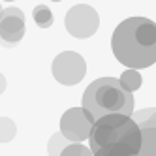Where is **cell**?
<instances>
[{
  "label": "cell",
  "mask_w": 156,
  "mask_h": 156,
  "mask_svg": "<svg viewBox=\"0 0 156 156\" xmlns=\"http://www.w3.org/2000/svg\"><path fill=\"white\" fill-rule=\"evenodd\" d=\"M15 132H17L15 130V122L12 119H8V117H2V143L12 141Z\"/></svg>",
  "instance_id": "cell-12"
},
{
  "label": "cell",
  "mask_w": 156,
  "mask_h": 156,
  "mask_svg": "<svg viewBox=\"0 0 156 156\" xmlns=\"http://www.w3.org/2000/svg\"><path fill=\"white\" fill-rule=\"evenodd\" d=\"M2 43L15 45L25 36V13L19 8H4L2 9V23H0Z\"/></svg>",
  "instance_id": "cell-7"
},
{
  "label": "cell",
  "mask_w": 156,
  "mask_h": 156,
  "mask_svg": "<svg viewBox=\"0 0 156 156\" xmlns=\"http://www.w3.org/2000/svg\"><path fill=\"white\" fill-rule=\"evenodd\" d=\"M53 77L64 87H73L87 75V62L79 53L62 51L53 60Z\"/></svg>",
  "instance_id": "cell-5"
},
{
  "label": "cell",
  "mask_w": 156,
  "mask_h": 156,
  "mask_svg": "<svg viewBox=\"0 0 156 156\" xmlns=\"http://www.w3.org/2000/svg\"><path fill=\"white\" fill-rule=\"evenodd\" d=\"M64 25L68 34L77 40H87L96 34L100 28V15L98 12L88 4H75L68 9L64 17Z\"/></svg>",
  "instance_id": "cell-4"
},
{
  "label": "cell",
  "mask_w": 156,
  "mask_h": 156,
  "mask_svg": "<svg viewBox=\"0 0 156 156\" xmlns=\"http://www.w3.org/2000/svg\"><path fill=\"white\" fill-rule=\"evenodd\" d=\"M119 79H120L122 87H124L126 90H130L132 94H133V92H136L137 88L143 85V77H141L139 70H132V68H128V70L122 72V75L119 77Z\"/></svg>",
  "instance_id": "cell-8"
},
{
  "label": "cell",
  "mask_w": 156,
  "mask_h": 156,
  "mask_svg": "<svg viewBox=\"0 0 156 156\" xmlns=\"http://www.w3.org/2000/svg\"><path fill=\"white\" fill-rule=\"evenodd\" d=\"M32 17H34V23L40 28H49L53 25V21H55L51 9L47 6H43V4H40V6H36L34 9H32Z\"/></svg>",
  "instance_id": "cell-9"
},
{
  "label": "cell",
  "mask_w": 156,
  "mask_h": 156,
  "mask_svg": "<svg viewBox=\"0 0 156 156\" xmlns=\"http://www.w3.org/2000/svg\"><path fill=\"white\" fill-rule=\"evenodd\" d=\"M66 147H68V139L64 137L62 132H58V133H55V136L49 139L47 152H49V156H62V152L66 151Z\"/></svg>",
  "instance_id": "cell-10"
},
{
  "label": "cell",
  "mask_w": 156,
  "mask_h": 156,
  "mask_svg": "<svg viewBox=\"0 0 156 156\" xmlns=\"http://www.w3.org/2000/svg\"><path fill=\"white\" fill-rule=\"evenodd\" d=\"M62 156H94V154L90 147H85L83 143H70L62 152Z\"/></svg>",
  "instance_id": "cell-11"
},
{
  "label": "cell",
  "mask_w": 156,
  "mask_h": 156,
  "mask_svg": "<svg viewBox=\"0 0 156 156\" xmlns=\"http://www.w3.org/2000/svg\"><path fill=\"white\" fill-rule=\"evenodd\" d=\"M51 2H60V0H51Z\"/></svg>",
  "instance_id": "cell-13"
},
{
  "label": "cell",
  "mask_w": 156,
  "mask_h": 156,
  "mask_svg": "<svg viewBox=\"0 0 156 156\" xmlns=\"http://www.w3.org/2000/svg\"><path fill=\"white\" fill-rule=\"evenodd\" d=\"M133 94L122 87L120 79L115 77H100L92 81L83 92L81 107L92 117V120H100L109 115H126L133 113Z\"/></svg>",
  "instance_id": "cell-3"
},
{
  "label": "cell",
  "mask_w": 156,
  "mask_h": 156,
  "mask_svg": "<svg viewBox=\"0 0 156 156\" xmlns=\"http://www.w3.org/2000/svg\"><path fill=\"white\" fill-rule=\"evenodd\" d=\"M6 2H13V0H6Z\"/></svg>",
  "instance_id": "cell-14"
},
{
  "label": "cell",
  "mask_w": 156,
  "mask_h": 156,
  "mask_svg": "<svg viewBox=\"0 0 156 156\" xmlns=\"http://www.w3.org/2000/svg\"><path fill=\"white\" fill-rule=\"evenodd\" d=\"M94 156H136L143 149V130L126 115H109L94 122L90 133Z\"/></svg>",
  "instance_id": "cell-2"
},
{
  "label": "cell",
  "mask_w": 156,
  "mask_h": 156,
  "mask_svg": "<svg viewBox=\"0 0 156 156\" xmlns=\"http://www.w3.org/2000/svg\"><path fill=\"white\" fill-rule=\"evenodd\" d=\"M92 128L94 120L83 107H70L60 117V132L72 143H81L85 139H90Z\"/></svg>",
  "instance_id": "cell-6"
},
{
  "label": "cell",
  "mask_w": 156,
  "mask_h": 156,
  "mask_svg": "<svg viewBox=\"0 0 156 156\" xmlns=\"http://www.w3.org/2000/svg\"><path fill=\"white\" fill-rule=\"evenodd\" d=\"M111 49L126 68H149L156 62V23L147 17L124 19L113 32Z\"/></svg>",
  "instance_id": "cell-1"
}]
</instances>
